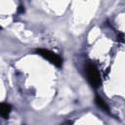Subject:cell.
<instances>
[{
    "label": "cell",
    "mask_w": 125,
    "mask_h": 125,
    "mask_svg": "<svg viewBox=\"0 0 125 125\" xmlns=\"http://www.w3.org/2000/svg\"><path fill=\"white\" fill-rule=\"evenodd\" d=\"M71 124H72V122H71V121H66V122L62 123V125H71Z\"/></svg>",
    "instance_id": "cell-6"
},
{
    "label": "cell",
    "mask_w": 125,
    "mask_h": 125,
    "mask_svg": "<svg viewBox=\"0 0 125 125\" xmlns=\"http://www.w3.org/2000/svg\"><path fill=\"white\" fill-rule=\"evenodd\" d=\"M22 8H23L22 6H20V7H19V10H18V11H19L20 13H21V12H23V11H24V9H22Z\"/></svg>",
    "instance_id": "cell-7"
},
{
    "label": "cell",
    "mask_w": 125,
    "mask_h": 125,
    "mask_svg": "<svg viewBox=\"0 0 125 125\" xmlns=\"http://www.w3.org/2000/svg\"><path fill=\"white\" fill-rule=\"evenodd\" d=\"M36 53H37L38 55H40L41 57H43L44 59L48 60L52 64L56 65L57 67H61L62 64V58H61L59 55L53 53V52L50 51V50L40 48V49H36Z\"/></svg>",
    "instance_id": "cell-2"
},
{
    "label": "cell",
    "mask_w": 125,
    "mask_h": 125,
    "mask_svg": "<svg viewBox=\"0 0 125 125\" xmlns=\"http://www.w3.org/2000/svg\"><path fill=\"white\" fill-rule=\"evenodd\" d=\"M85 74H86V77H87V80H88L89 84L93 88L97 89V88L100 87V85L102 83L101 75H100L98 67L94 63L87 62L85 64Z\"/></svg>",
    "instance_id": "cell-1"
},
{
    "label": "cell",
    "mask_w": 125,
    "mask_h": 125,
    "mask_svg": "<svg viewBox=\"0 0 125 125\" xmlns=\"http://www.w3.org/2000/svg\"><path fill=\"white\" fill-rule=\"evenodd\" d=\"M95 102H96V104H97V105L100 107V108H102V109H104V111H109V109H108V106H107V104H105V102L104 101V99L103 98H101V97H99V96H97L96 97V100H95Z\"/></svg>",
    "instance_id": "cell-4"
},
{
    "label": "cell",
    "mask_w": 125,
    "mask_h": 125,
    "mask_svg": "<svg viewBox=\"0 0 125 125\" xmlns=\"http://www.w3.org/2000/svg\"><path fill=\"white\" fill-rule=\"evenodd\" d=\"M118 40H119V41H123V40H124V36H123L122 33H119V34H118Z\"/></svg>",
    "instance_id": "cell-5"
},
{
    "label": "cell",
    "mask_w": 125,
    "mask_h": 125,
    "mask_svg": "<svg viewBox=\"0 0 125 125\" xmlns=\"http://www.w3.org/2000/svg\"><path fill=\"white\" fill-rule=\"evenodd\" d=\"M11 110H12L11 104H7V103H2V104H0V114H1V116H2L3 118L7 119V118L9 117V115H10Z\"/></svg>",
    "instance_id": "cell-3"
}]
</instances>
